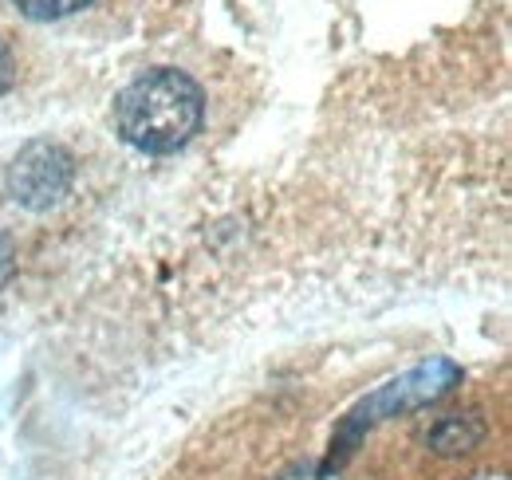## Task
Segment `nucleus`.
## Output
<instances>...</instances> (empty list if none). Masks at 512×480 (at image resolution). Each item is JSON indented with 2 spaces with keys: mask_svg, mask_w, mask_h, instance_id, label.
Returning <instances> with one entry per match:
<instances>
[{
  "mask_svg": "<svg viewBox=\"0 0 512 480\" xmlns=\"http://www.w3.org/2000/svg\"><path fill=\"white\" fill-rule=\"evenodd\" d=\"M91 0H16V8L32 20H60V16H71L79 8H87Z\"/></svg>",
  "mask_w": 512,
  "mask_h": 480,
  "instance_id": "nucleus-3",
  "label": "nucleus"
},
{
  "mask_svg": "<svg viewBox=\"0 0 512 480\" xmlns=\"http://www.w3.org/2000/svg\"><path fill=\"white\" fill-rule=\"evenodd\" d=\"M12 75H16V63H12V52H8V44L0 40V95L12 87Z\"/></svg>",
  "mask_w": 512,
  "mask_h": 480,
  "instance_id": "nucleus-5",
  "label": "nucleus"
},
{
  "mask_svg": "<svg viewBox=\"0 0 512 480\" xmlns=\"http://www.w3.org/2000/svg\"><path fill=\"white\" fill-rule=\"evenodd\" d=\"M205 115V95L186 71L158 67L138 75L115 99V126L142 154H174L190 142Z\"/></svg>",
  "mask_w": 512,
  "mask_h": 480,
  "instance_id": "nucleus-1",
  "label": "nucleus"
},
{
  "mask_svg": "<svg viewBox=\"0 0 512 480\" xmlns=\"http://www.w3.org/2000/svg\"><path fill=\"white\" fill-rule=\"evenodd\" d=\"M75 162L60 142L36 138L8 166V197L24 209H52L71 193Z\"/></svg>",
  "mask_w": 512,
  "mask_h": 480,
  "instance_id": "nucleus-2",
  "label": "nucleus"
},
{
  "mask_svg": "<svg viewBox=\"0 0 512 480\" xmlns=\"http://www.w3.org/2000/svg\"><path fill=\"white\" fill-rule=\"evenodd\" d=\"M284 480H331L327 473H316V469H296L292 477H284Z\"/></svg>",
  "mask_w": 512,
  "mask_h": 480,
  "instance_id": "nucleus-6",
  "label": "nucleus"
},
{
  "mask_svg": "<svg viewBox=\"0 0 512 480\" xmlns=\"http://www.w3.org/2000/svg\"><path fill=\"white\" fill-rule=\"evenodd\" d=\"M12 268H16V256H12V240L0 233V288L12 280Z\"/></svg>",
  "mask_w": 512,
  "mask_h": 480,
  "instance_id": "nucleus-4",
  "label": "nucleus"
}]
</instances>
